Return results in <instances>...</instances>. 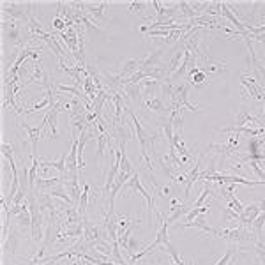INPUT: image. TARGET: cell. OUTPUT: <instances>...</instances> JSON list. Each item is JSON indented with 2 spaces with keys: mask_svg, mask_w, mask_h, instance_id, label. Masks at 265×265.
<instances>
[{
  "mask_svg": "<svg viewBox=\"0 0 265 265\" xmlns=\"http://www.w3.org/2000/svg\"><path fill=\"white\" fill-rule=\"evenodd\" d=\"M39 163L43 168H55L62 177H67V163H66V154H62L59 159L55 161H46V159H41L39 157Z\"/></svg>",
  "mask_w": 265,
  "mask_h": 265,
  "instance_id": "19",
  "label": "cell"
},
{
  "mask_svg": "<svg viewBox=\"0 0 265 265\" xmlns=\"http://www.w3.org/2000/svg\"><path fill=\"white\" fill-rule=\"evenodd\" d=\"M30 7H32V2H2V13L4 16H9L13 21L27 25L30 20V14H32Z\"/></svg>",
  "mask_w": 265,
  "mask_h": 265,
  "instance_id": "5",
  "label": "cell"
},
{
  "mask_svg": "<svg viewBox=\"0 0 265 265\" xmlns=\"http://www.w3.org/2000/svg\"><path fill=\"white\" fill-rule=\"evenodd\" d=\"M124 94L129 95L133 101H138L141 98V85L140 83H129V85L124 87Z\"/></svg>",
  "mask_w": 265,
  "mask_h": 265,
  "instance_id": "32",
  "label": "cell"
},
{
  "mask_svg": "<svg viewBox=\"0 0 265 265\" xmlns=\"http://www.w3.org/2000/svg\"><path fill=\"white\" fill-rule=\"evenodd\" d=\"M179 7H180V14H182L184 18H187L189 21H193L195 18H198V13L193 9V6H191L189 2H186V0L179 2Z\"/></svg>",
  "mask_w": 265,
  "mask_h": 265,
  "instance_id": "29",
  "label": "cell"
},
{
  "mask_svg": "<svg viewBox=\"0 0 265 265\" xmlns=\"http://www.w3.org/2000/svg\"><path fill=\"white\" fill-rule=\"evenodd\" d=\"M249 164H251V168H253V172H255L256 175L260 177L262 180H265V172L260 170V164H258V161H249Z\"/></svg>",
  "mask_w": 265,
  "mask_h": 265,
  "instance_id": "42",
  "label": "cell"
},
{
  "mask_svg": "<svg viewBox=\"0 0 265 265\" xmlns=\"http://www.w3.org/2000/svg\"><path fill=\"white\" fill-rule=\"evenodd\" d=\"M66 189H67V193H69V197H71L73 200V203H75V207L78 209V205H80V198H82V189H80V182H78V179H69L66 184Z\"/></svg>",
  "mask_w": 265,
  "mask_h": 265,
  "instance_id": "23",
  "label": "cell"
},
{
  "mask_svg": "<svg viewBox=\"0 0 265 265\" xmlns=\"http://www.w3.org/2000/svg\"><path fill=\"white\" fill-rule=\"evenodd\" d=\"M184 228H198V230H202L203 233H207V235H210V237L216 235V228L210 226L209 223L203 220V218H200V216L195 218L191 223H184Z\"/></svg>",
  "mask_w": 265,
  "mask_h": 265,
  "instance_id": "20",
  "label": "cell"
},
{
  "mask_svg": "<svg viewBox=\"0 0 265 265\" xmlns=\"http://www.w3.org/2000/svg\"><path fill=\"white\" fill-rule=\"evenodd\" d=\"M260 212H262V210H260V205H258V203H249V205H246V207H244V212L239 216L240 226H246V228H251L253 221H255L256 218L260 216Z\"/></svg>",
  "mask_w": 265,
  "mask_h": 265,
  "instance_id": "15",
  "label": "cell"
},
{
  "mask_svg": "<svg viewBox=\"0 0 265 265\" xmlns=\"http://www.w3.org/2000/svg\"><path fill=\"white\" fill-rule=\"evenodd\" d=\"M230 220H237L239 221V214L235 212L233 209H230V207H223V223H228Z\"/></svg>",
  "mask_w": 265,
  "mask_h": 265,
  "instance_id": "39",
  "label": "cell"
},
{
  "mask_svg": "<svg viewBox=\"0 0 265 265\" xmlns=\"http://www.w3.org/2000/svg\"><path fill=\"white\" fill-rule=\"evenodd\" d=\"M263 226H265V212H260V216L253 221L251 225V232L256 235V239H262V232H263Z\"/></svg>",
  "mask_w": 265,
  "mask_h": 265,
  "instance_id": "31",
  "label": "cell"
},
{
  "mask_svg": "<svg viewBox=\"0 0 265 265\" xmlns=\"http://www.w3.org/2000/svg\"><path fill=\"white\" fill-rule=\"evenodd\" d=\"M16 248H18V233L14 230H11V233L7 235L6 240H2V256L6 258L7 255H14L16 253Z\"/></svg>",
  "mask_w": 265,
  "mask_h": 265,
  "instance_id": "24",
  "label": "cell"
},
{
  "mask_svg": "<svg viewBox=\"0 0 265 265\" xmlns=\"http://www.w3.org/2000/svg\"><path fill=\"white\" fill-rule=\"evenodd\" d=\"M220 133H235V134H244V136H262L265 134V129H255V128H225V129H218Z\"/></svg>",
  "mask_w": 265,
  "mask_h": 265,
  "instance_id": "26",
  "label": "cell"
},
{
  "mask_svg": "<svg viewBox=\"0 0 265 265\" xmlns=\"http://www.w3.org/2000/svg\"><path fill=\"white\" fill-rule=\"evenodd\" d=\"M182 59H184V50H179V52L175 53L174 57H172L170 60V66L166 69V78H172V76L177 73V69L180 67V64H182Z\"/></svg>",
  "mask_w": 265,
  "mask_h": 265,
  "instance_id": "28",
  "label": "cell"
},
{
  "mask_svg": "<svg viewBox=\"0 0 265 265\" xmlns=\"http://www.w3.org/2000/svg\"><path fill=\"white\" fill-rule=\"evenodd\" d=\"M27 200H29V210H30V216H32V225H30V237H32L34 243H41L44 239V232H43V226H44V216L41 212V207H39V200L36 198V195L32 191H29L27 195Z\"/></svg>",
  "mask_w": 265,
  "mask_h": 265,
  "instance_id": "2",
  "label": "cell"
},
{
  "mask_svg": "<svg viewBox=\"0 0 265 265\" xmlns=\"http://www.w3.org/2000/svg\"><path fill=\"white\" fill-rule=\"evenodd\" d=\"M85 13L92 21H99L110 14L108 2H85Z\"/></svg>",
  "mask_w": 265,
  "mask_h": 265,
  "instance_id": "12",
  "label": "cell"
},
{
  "mask_svg": "<svg viewBox=\"0 0 265 265\" xmlns=\"http://www.w3.org/2000/svg\"><path fill=\"white\" fill-rule=\"evenodd\" d=\"M129 186H131L133 191H136L138 195H141V197L145 198V202H147V210H149V220L152 221V212H156L154 198H152V195H149V191L145 189L143 186H141L140 177H138V174H134V175L131 177V180H129Z\"/></svg>",
  "mask_w": 265,
  "mask_h": 265,
  "instance_id": "11",
  "label": "cell"
},
{
  "mask_svg": "<svg viewBox=\"0 0 265 265\" xmlns=\"http://www.w3.org/2000/svg\"><path fill=\"white\" fill-rule=\"evenodd\" d=\"M191 209H193V203H191V205H187V203H179L177 207H172V214L166 218V225L172 226L175 221L180 220V216H186Z\"/></svg>",
  "mask_w": 265,
  "mask_h": 265,
  "instance_id": "22",
  "label": "cell"
},
{
  "mask_svg": "<svg viewBox=\"0 0 265 265\" xmlns=\"http://www.w3.org/2000/svg\"><path fill=\"white\" fill-rule=\"evenodd\" d=\"M145 6H147V2H131L129 4V13H141Z\"/></svg>",
  "mask_w": 265,
  "mask_h": 265,
  "instance_id": "41",
  "label": "cell"
},
{
  "mask_svg": "<svg viewBox=\"0 0 265 265\" xmlns=\"http://www.w3.org/2000/svg\"><path fill=\"white\" fill-rule=\"evenodd\" d=\"M140 223H141L140 218H138V220H133V223L124 230V232H118V246H121V248H124V251L129 253V255H131V249H129V240H131V233H133V230L136 228V226H140Z\"/></svg>",
  "mask_w": 265,
  "mask_h": 265,
  "instance_id": "17",
  "label": "cell"
},
{
  "mask_svg": "<svg viewBox=\"0 0 265 265\" xmlns=\"http://www.w3.org/2000/svg\"><path fill=\"white\" fill-rule=\"evenodd\" d=\"M2 34H4V43L11 41V46H21L23 44V30L21 23L18 21H2ZM23 48V46H21Z\"/></svg>",
  "mask_w": 265,
  "mask_h": 265,
  "instance_id": "7",
  "label": "cell"
},
{
  "mask_svg": "<svg viewBox=\"0 0 265 265\" xmlns=\"http://www.w3.org/2000/svg\"><path fill=\"white\" fill-rule=\"evenodd\" d=\"M140 64H141V59H128L124 64H122V69L117 73L118 78L122 80V83H128V80L131 78V76L136 75L138 71H140Z\"/></svg>",
  "mask_w": 265,
  "mask_h": 265,
  "instance_id": "14",
  "label": "cell"
},
{
  "mask_svg": "<svg viewBox=\"0 0 265 265\" xmlns=\"http://www.w3.org/2000/svg\"><path fill=\"white\" fill-rule=\"evenodd\" d=\"M209 210H210L209 205H203V207H200V209H191L189 212H187V216H186V223H191L195 218H198L200 214H205V212H209Z\"/></svg>",
  "mask_w": 265,
  "mask_h": 265,
  "instance_id": "37",
  "label": "cell"
},
{
  "mask_svg": "<svg viewBox=\"0 0 265 265\" xmlns=\"http://www.w3.org/2000/svg\"><path fill=\"white\" fill-rule=\"evenodd\" d=\"M88 197H90V186L88 184H83V191H82V198H80V205H78V212L82 216H87V203Z\"/></svg>",
  "mask_w": 265,
  "mask_h": 265,
  "instance_id": "30",
  "label": "cell"
},
{
  "mask_svg": "<svg viewBox=\"0 0 265 265\" xmlns=\"http://www.w3.org/2000/svg\"><path fill=\"white\" fill-rule=\"evenodd\" d=\"M235 124H237V128H248V126H249V128H251V126H258V128H262L263 122L260 121L256 115L249 113V111L246 110L244 106H240L239 111H237Z\"/></svg>",
  "mask_w": 265,
  "mask_h": 265,
  "instance_id": "13",
  "label": "cell"
},
{
  "mask_svg": "<svg viewBox=\"0 0 265 265\" xmlns=\"http://www.w3.org/2000/svg\"><path fill=\"white\" fill-rule=\"evenodd\" d=\"M121 172H126V174H129V175H134V174H136V172H134V168H133V164H131V161H129L128 156H126V149H124V152H122Z\"/></svg>",
  "mask_w": 265,
  "mask_h": 265,
  "instance_id": "35",
  "label": "cell"
},
{
  "mask_svg": "<svg viewBox=\"0 0 265 265\" xmlns=\"http://www.w3.org/2000/svg\"><path fill=\"white\" fill-rule=\"evenodd\" d=\"M210 193H212V189H210L209 186H205V187H203L202 195H200L197 202L193 203V209H200V207H203V203H205V200H207V197H209Z\"/></svg>",
  "mask_w": 265,
  "mask_h": 265,
  "instance_id": "38",
  "label": "cell"
},
{
  "mask_svg": "<svg viewBox=\"0 0 265 265\" xmlns=\"http://www.w3.org/2000/svg\"><path fill=\"white\" fill-rule=\"evenodd\" d=\"M140 85H141V98H143V99L156 98V90L159 88V83H157V80H143Z\"/></svg>",
  "mask_w": 265,
  "mask_h": 265,
  "instance_id": "27",
  "label": "cell"
},
{
  "mask_svg": "<svg viewBox=\"0 0 265 265\" xmlns=\"http://www.w3.org/2000/svg\"><path fill=\"white\" fill-rule=\"evenodd\" d=\"M159 195L161 197H168L170 195V187H159Z\"/></svg>",
  "mask_w": 265,
  "mask_h": 265,
  "instance_id": "43",
  "label": "cell"
},
{
  "mask_svg": "<svg viewBox=\"0 0 265 265\" xmlns=\"http://www.w3.org/2000/svg\"><path fill=\"white\" fill-rule=\"evenodd\" d=\"M200 174H202V156H198V159H197V163H195V166L191 168L189 174L186 175V189H184V197H186V198H189L191 187H193L195 184L198 182Z\"/></svg>",
  "mask_w": 265,
  "mask_h": 265,
  "instance_id": "16",
  "label": "cell"
},
{
  "mask_svg": "<svg viewBox=\"0 0 265 265\" xmlns=\"http://www.w3.org/2000/svg\"><path fill=\"white\" fill-rule=\"evenodd\" d=\"M154 214H156L157 221H159V230H157V233H156L154 243H151V244L147 246V248L141 249L140 253H136V255H133V256H131V263L138 262V260L143 258L145 255H149V253H152V249H156L157 246H166V243H170V240H168V228H170V226H168V225H166V221L163 220V214L157 212V210H156Z\"/></svg>",
  "mask_w": 265,
  "mask_h": 265,
  "instance_id": "4",
  "label": "cell"
},
{
  "mask_svg": "<svg viewBox=\"0 0 265 265\" xmlns=\"http://www.w3.org/2000/svg\"><path fill=\"white\" fill-rule=\"evenodd\" d=\"M62 184V177H48V179H41V177H37L36 180V189L39 191V193H46V191H52L53 187L60 186Z\"/></svg>",
  "mask_w": 265,
  "mask_h": 265,
  "instance_id": "18",
  "label": "cell"
},
{
  "mask_svg": "<svg viewBox=\"0 0 265 265\" xmlns=\"http://www.w3.org/2000/svg\"><path fill=\"white\" fill-rule=\"evenodd\" d=\"M163 53H164V50L159 48V50H156L154 53H149L147 57H143V59H141V64H140V71L152 69V67H159V59Z\"/></svg>",
  "mask_w": 265,
  "mask_h": 265,
  "instance_id": "21",
  "label": "cell"
},
{
  "mask_svg": "<svg viewBox=\"0 0 265 265\" xmlns=\"http://www.w3.org/2000/svg\"><path fill=\"white\" fill-rule=\"evenodd\" d=\"M159 265H177V263H159ZM195 265H197V263H195Z\"/></svg>",
  "mask_w": 265,
  "mask_h": 265,
  "instance_id": "45",
  "label": "cell"
},
{
  "mask_svg": "<svg viewBox=\"0 0 265 265\" xmlns=\"http://www.w3.org/2000/svg\"><path fill=\"white\" fill-rule=\"evenodd\" d=\"M258 205H260V210H262V212H265V200H262Z\"/></svg>",
  "mask_w": 265,
  "mask_h": 265,
  "instance_id": "44",
  "label": "cell"
},
{
  "mask_svg": "<svg viewBox=\"0 0 265 265\" xmlns=\"http://www.w3.org/2000/svg\"><path fill=\"white\" fill-rule=\"evenodd\" d=\"M44 78V71L41 69V60H37L36 64H34V73H32V76L29 78V82L25 83V85H29V83H34L36 80H43Z\"/></svg>",
  "mask_w": 265,
  "mask_h": 265,
  "instance_id": "34",
  "label": "cell"
},
{
  "mask_svg": "<svg viewBox=\"0 0 265 265\" xmlns=\"http://www.w3.org/2000/svg\"><path fill=\"white\" fill-rule=\"evenodd\" d=\"M83 265H85V263H83Z\"/></svg>",
  "mask_w": 265,
  "mask_h": 265,
  "instance_id": "47",
  "label": "cell"
},
{
  "mask_svg": "<svg viewBox=\"0 0 265 265\" xmlns=\"http://www.w3.org/2000/svg\"><path fill=\"white\" fill-rule=\"evenodd\" d=\"M129 117L133 121V126H134V133H136V138H138V143H140V151H141V159L145 161V166L149 170H152V159H151V152L154 154L156 152V140H157V134L156 133H149L143 126L140 124L138 117L133 113L131 110H128Z\"/></svg>",
  "mask_w": 265,
  "mask_h": 265,
  "instance_id": "1",
  "label": "cell"
},
{
  "mask_svg": "<svg viewBox=\"0 0 265 265\" xmlns=\"http://www.w3.org/2000/svg\"><path fill=\"white\" fill-rule=\"evenodd\" d=\"M164 248H166V253H168V255H170L172 258H174V263H177V265H184V260L180 258L179 251L175 249L174 244H172V243H166V246H164Z\"/></svg>",
  "mask_w": 265,
  "mask_h": 265,
  "instance_id": "36",
  "label": "cell"
},
{
  "mask_svg": "<svg viewBox=\"0 0 265 265\" xmlns=\"http://www.w3.org/2000/svg\"><path fill=\"white\" fill-rule=\"evenodd\" d=\"M263 105H265V101H263Z\"/></svg>",
  "mask_w": 265,
  "mask_h": 265,
  "instance_id": "46",
  "label": "cell"
},
{
  "mask_svg": "<svg viewBox=\"0 0 265 265\" xmlns=\"http://www.w3.org/2000/svg\"><path fill=\"white\" fill-rule=\"evenodd\" d=\"M189 88H191V85L187 82L180 83V85H177L174 88V94H172V98H170V101H172L170 110L186 108V110H191V111H203V110H200L198 106H195L189 103Z\"/></svg>",
  "mask_w": 265,
  "mask_h": 265,
  "instance_id": "6",
  "label": "cell"
},
{
  "mask_svg": "<svg viewBox=\"0 0 265 265\" xmlns=\"http://www.w3.org/2000/svg\"><path fill=\"white\" fill-rule=\"evenodd\" d=\"M143 106L147 110H152V111H157V113H170V108L164 106V101L163 98H149V99H143Z\"/></svg>",
  "mask_w": 265,
  "mask_h": 265,
  "instance_id": "25",
  "label": "cell"
},
{
  "mask_svg": "<svg viewBox=\"0 0 265 265\" xmlns=\"http://www.w3.org/2000/svg\"><path fill=\"white\" fill-rule=\"evenodd\" d=\"M243 41L246 43V50H248V60H251V67H253V71H255V75H256V82L262 85V83H265V66L262 64V60L256 57L255 48H253L251 37H243Z\"/></svg>",
  "mask_w": 265,
  "mask_h": 265,
  "instance_id": "9",
  "label": "cell"
},
{
  "mask_svg": "<svg viewBox=\"0 0 265 265\" xmlns=\"http://www.w3.org/2000/svg\"><path fill=\"white\" fill-rule=\"evenodd\" d=\"M218 239H225L232 244H244V243H253L255 244L256 235L251 232V228L246 226H237V228H216Z\"/></svg>",
  "mask_w": 265,
  "mask_h": 265,
  "instance_id": "3",
  "label": "cell"
},
{
  "mask_svg": "<svg viewBox=\"0 0 265 265\" xmlns=\"http://www.w3.org/2000/svg\"><path fill=\"white\" fill-rule=\"evenodd\" d=\"M20 126H21L23 129H25L27 134H29L30 156H36V152H37V143H39V136L43 134V129L48 128V121H46V117H44V121L41 122V124L37 126V128H32V126H29V122H25V121H21Z\"/></svg>",
  "mask_w": 265,
  "mask_h": 265,
  "instance_id": "10",
  "label": "cell"
},
{
  "mask_svg": "<svg viewBox=\"0 0 265 265\" xmlns=\"http://www.w3.org/2000/svg\"><path fill=\"white\" fill-rule=\"evenodd\" d=\"M53 27H55L59 32H66L67 29V23L62 20V18L59 16V14H55V18H53Z\"/></svg>",
  "mask_w": 265,
  "mask_h": 265,
  "instance_id": "40",
  "label": "cell"
},
{
  "mask_svg": "<svg viewBox=\"0 0 265 265\" xmlns=\"http://www.w3.org/2000/svg\"><path fill=\"white\" fill-rule=\"evenodd\" d=\"M240 85H243V94L248 95V98L253 99H260V101H265V87L260 85L256 82V78L248 75L240 76Z\"/></svg>",
  "mask_w": 265,
  "mask_h": 265,
  "instance_id": "8",
  "label": "cell"
},
{
  "mask_svg": "<svg viewBox=\"0 0 265 265\" xmlns=\"http://www.w3.org/2000/svg\"><path fill=\"white\" fill-rule=\"evenodd\" d=\"M235 253H237L235 244H232V243H230L228 249H226V253H225V255H223V258H221L220 262H218L216 265H228L230 262H232V258H233V255H235Z\"/></svg>",
  "mask_w": 265,
  "mask_h": 265,
  "instance_id": "33",
  "label": "cell"
}]
</instances>
